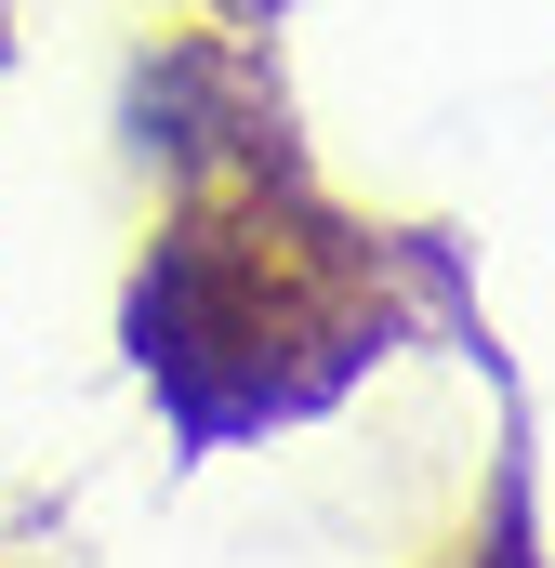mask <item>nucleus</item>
<instances>
[{"mask_svg":"<svg viewBox=\"0 0 555 568\" xmlns=\"http://www.w3.org/2000/svg\"><path fill=\"white\" fill-rule=\"evenodd\" d=\"M185 13H212V27H278L291 0H185Z\"/></svg>","mask_w":555,"mask_h":568,"instance_id":"3","label":"nucleus"},{"mask_svg":"<svg viewBox=\"0 0 555 568\" xmlns=\"http://www.w3.org/2000/svg\"><path fill=\"white\" fill-rule=\"evenodd\" d=\"M225 172L172 159V225L145 239L133 357L185 436H239L317 410L357 357H384V252L371 225L317 212L278 159V93H239Z\"/></svg>","mask_w":555,"mask_h":568,"instance_id":"1","label":"nucleus"},{"mask_svg":"<svg viewBox=\"0 0 555 568\" xmlns=\"http://www.w3.org/2000/svg\"><path fill=\"white\" fill-rule=\"evenodd\" d=\"M0 13H13V0H0Z\"/></svg>","mask_w":555,"mask_h":568,"instance_id":"4","label":"nucleus"},{"mask_svg":"<svg viewBox=\"0 0 555 568\" xmlns=\"http://www.w3.org/2000/svg\"><path fill=\"white\" fill-rule=\"evenodd\" d=\"M463 568H543V556H529V516L503 503V516H490V542H463Z\"/></svg>","mask_w":555,"mask_h":568,"instance_id":"2","label":"nucleus"}]
</instances>
